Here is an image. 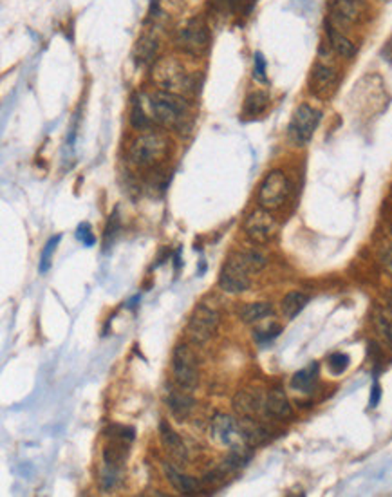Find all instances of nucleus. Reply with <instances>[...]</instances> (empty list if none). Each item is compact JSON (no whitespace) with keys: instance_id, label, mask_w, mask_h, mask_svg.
Segmentation results:
<instances>
[{"instance_id":"4be33fe9","label":"nucleus","mask_w":392,"mask_h":497,"mask_svg":"<svg viewBox=\"0 0 392 497\" xmlns=\"http://www.w3.org/2000/svg\"><path fill=\"white\" fill-rule=\"evenodd\" d=\"M316 378H318V363L313 362L306 369L293 374L289 386H291L293 391H298V393H309L313 389V386H315Z\"/></svg>"},{"instance_id":"ddd939ff","label":"nucleus","mask_w":392,"mask_h":497,"mask_svg":"<svg viewBox=\"0 0 392 497\" xmlns=\"http://www.w3.org/2000/svg\"><path fill=\"white\" fill-rule=\"evenodd\" d=\"M210 436L221 447H231L235 445L237 436H241V427L228 414H216L210 423Z\"/></svg>"},{"instance_id":"20e7f679","label":"nucleus","mask_w":392,"mask_h":497,"mask_svg":"<svg viewBox=\"0 0 392 497\" xmlns=\"http://www.w3.org/2000/svg\"><path fill=\"white\" fill-rule=\"evenodd\" d=\"M174 44L181 53L189 54V56L199 58L206 54V51L210 49V44H212V35H210V27H208L206 20L203 16H194V19L186 20L177 29Z\"/></svg>"},{"instance_id":"2eb2a0df","label":"nucleus","mask_w":392,"mask_h":497,"mask_svg":"<svg viewBox=\"0 0 392 497\" xmlns=\"http://www.w3.org/2000/svg\"><path fill=\"white\" fill-rule=\"evenodd\" d=\"M264 408L268 416L277 418V420H289V418H293V407L288 400V394H286V391L282 387H275V389L269 391L264 401Z\"/></svg>"},{"instance_id":"a211bd4d","label":"nucleus","mask_w":392,"mask_h":497,"mask_svg":"<svg viewBox=\"0 0 392 497\" xmlns=\"http://www.w3.org/2000/svg\"><path fill=\"white\" fill-rule=\"evenodd\" d=\"M163 468H165L166 479H169V481L172 483V485L176 486L181 493H185V496H196V493L203 492L204 483H199L197 479L190 478V476L181 474L179 471H176V468H174L172 465H169V463H165Z\"/></svg>"},{"instance_id":"7c9ffc66","label":"nucleus","mask_w":392,"mask_h":497,"mask_svg":"<svg viewBox=\"0 0 392 497\" xmlns=\"http://www.w3.org/2000/svg\"><path fill=\"white\" fill-rule=\"evenodd\" d=\"M374 324H376L378 333H380V335L387 340L388 346L392 347V318H388L387 315L378 311L376 316H374Z\"/></svg>"},{"instance_id":"9d476101","label":"nucleus","mask_w":392,"mask_h":497,"mask_svg":"<svg viewBox=\"0 0 392 497\" xmlns=\"http://www.w3.org/2000/svg\"><path fill=\"white\" fill-rule=\"evenodd\" d=\"M338 84V67L333 62H329V60H323V58L316 60L315 66L311 67V73H309V93H311L313 96L320 98V100H327V98H331L335 94Z\"/></svg>"},{"instance_id":"9b49d317","label":"nucleus","mask_w":392,"mask_h":497,"mask_svg":"<svg viewBox=\"0 0 392 497\" xmlns=\"http://www.w3.org/2000/svg\"><path fill=\"white\" fill-rule=\"evenodd\" d=\"M277 219L266 209H257L244 221V234L255 244H266L277 234Z\"/></svg>"},{"instance_id":"6e6552de","label":"nucleus","mask_w":392,"mask_h":497,"mask_svg":"<svg viewBox=\"0 0 392 497\" xmlns=\"http://www.w3.org/2000/svg\"><path fill=\"white\" fill-rule=\"evenodd\" d=\"M367 16L366 0H329L327 6V22L346 31L358 26Z\"/></svg>"},{"instance_id":"5701e85b","label":"nucleus","mask_w":392,"mask_h":497,"mask_svg":"<svg viewBox=\"0 0 392 497\" xmlns=\"http://www.w3.org/2000/svg\"><path fill=\"white\" fill-rule=\"evenodd\" d=\"M244 423L241 425V436H243L244 443H248L250 447H257V445L264 443L269 438L268 428L262 427L261 423L253 421L251 418H244Z\"/></svg>"},{"instance_id":"bb28decb","label":"nucleus","mask_w":392,"mask_h":497,"mask_svg":"<svg viewBox=\"0 0 392 497\" xmlns=\"http://www.w3.org/2000/svg\"><path fill=\"white\" fill-rule=\"evenodd\" d=\"M152 116H146L145 109H143L141 101L136 100L132 104L131 109V125L136 131H150V125H152Z\"/></svg>"},{"instance_id":"f03ea898","label":"nucleus","mask_w":392,"mask_h":497,"mask_svg":"<svg viewBox=\"0 0 392 497\" xmlns=\"http://www.w3.org/2000/svg\"><path fill=\"white\" fill-rule=\"evenodd\" d=\"M152 81L159 87V91H166V93L174 94H194L197 91V76L190 73L185 67V64L181 62L179 58L172 56H161L158 58L152 66Z\"/></svg>"},{"instance_id":"c9c22d12","label":"nucleus","mask_w":392,"mask_h":497,"mask_svg":"<svg viewBox=\"0 0 392 497\" xmlns=\"http://www.w3.org/2000/svg\"><path fill=\"white\" fill-rule=\"evenodd\" d=\"M380 398H381V387H380V383H374L373 389H371L369 407H371V408L378 407V403H380Z\"/></svg>"},{"instance_id":"4468645a","label":"nucleus","mask_w":392,"mask_h":497,"mask_svg":"<svg viewBox=\"0 0 392 497\" xmlns=\"http://www.w3.org/2000/svg\"><path fill=\"white\" fill-rule=\"evenodd\" d=\"M326 35H327V42H329L327 44L329 49L335 54H338L340 58H343V60H353V58L356 56L358 49L356 46H354L353 40H351L346 33L340 31L338 27L331 26L327 20H326Z\"/></svg>"},{"instance_id":"4c0bfd02","label":"nucleus","mask_w":392,"mask_h":497,"mask_svg":"<svg viewBox=\"0 0 392 497\" xmlns=\"http://www.w3.org/2000/svg\"><path fill=\"white\" fill-rule=\"evenodd\" d=\"M381 261H383L385 268H387L388 273L392 275V248H387V250L381 253Z\"/></svg>"},{"instance_id":"393cba45","label":"nucleus","mask_w":392,"mask_h":497,"mask_svg":"<svg viewBox=\"0 0 392 497\" xmlns=\"http://www.w3.org/2000/svg\"><path fill=\"white\" fill-rule=\"evenodd\" d=\"M308 302L309 297L306 293H302V291H291V293H288L282 298V313H284L286 318L293 320L306 306H308Z\"/></svg>"},{"instance_id":"7ed1b4c3","label":"nucleus","mask_w":392,"mask_h":497,"mask_svg":"<svg viewBox=\"0 0 392 497\" xmlns=\"http://www.w3.org/2000/svg\"><path fill=\"white\" fill-rule=\"evenodd\" d=\"M172 143L163 132H143L129 149V159L136 169H156L161 165L170 154Z\"/></svg>"},{"instance_id":"423d86ee","label":"nucleus","mask_w":392,"mask_h":497,"mask_svg":"<svg viewBox=\"0 0 392 497\" xmlns=\"http://www.w3.org/2000/svg\"><path fill=\"white\" fill-rule=\"evenodd\" d=\"M289 192H291V183H289L288 176L282 170H271L258 186V204H261V209L273 212V210L284 206Z\"/></svg>"},{"instance_id":"e433bc0d","label":"nucleus","mask_w":392,"mask_h":497,"mask_svg":"<svg viewBox=\"0 0 392 497\" xmlns=\"http://www.w3.org/2000/svg\"><path fill=\"white\" fill-rule=\"evenodd\" d=\"M381 58H383L385 62H392V36L381 47Z\"/></svg>"},{"instance_id":"58836bf2","label":"nucleus","mask_w":392,"mask_h":497,"mask_svg":"<svg viewBox=\"0 0 392 497\" xmlns=\"http://www.w3.org/2000/svg\"><path fill=\"white\" fill-rule=\"evenodd\" d=\"M369 355L373 356V360L376 363L381 360V351H380V347H378L376 342H369Z\"/></svg>"},{"instance_id":"c756f323","label":"nucleus","mask_w":392,"mask_h":497,"mask_svg":"<svg viewBox=\"0 0 392 497\" xmlns=\"http://www.w3.org/2000/svg\"><path fill=\"white\" fill-rule=\"evenodd\" d=\"M349 363H351V358L349 355H346V353H335V355H331L329 360H327V367H329L331 374H335V376L346 373Z\"/></svg>"},{"instance_id":"aec40b11","label":"nucleus","mask_w":392,"mask_h":497,"mask_svg":"<svg viewBox=\"0 0 392 497\" xmlns=\"http://www.w3.org/2000/svg\"><path fill=\"white\" fill-rule=\"evenodd\" d=\"M194 398L186 394L185 391H170L169 393V408L170 413L177 418V420H185L194 408Z\"/></svg>"},{"instance_id":"1a4fd4ad","label":"nucleus","mask_w":392,"mask_h":497,"mask_svg":"<svg viewBox=\"0 0 392 497\" xmlns=\"http://www.w3.org/2000/svg\"><path fill=\"white\" fill-rule=\"evenodd\" d=\"M172 374L177 386L181 389L190 391L199 382V367H197V356L192 347L186 343H179L174 349L172 355Z\"/></svg>"},{"instance_id":"f257e3e1","label":"nucleus","mask_w":392,"mask_h":497,"mask_svg":"<svg viewBox=\"0 0 392 497\" xmlns=\"http://www.w3.org/2000/svg\"><path fill=\"white\" fill-rule=\"evenodd\" d=\"M149 109L156 124L172 131H183L192 120L190 104L183 94L156 91L149 96Z\"/></svg>"},{"instance_id":"c85d7f7f","label":"nucleus","mask_w":392,"mask_h":497,"mask_svg":"<svg viewBox=\"0 0 392 497\" xmlns=\"http://www.w3.org/2000/svg\"><path fill=\"white\" fill-rule=\"evenodd\" d=\"M119 476H121V468L119 466H111V465H104V471H101V490L104 492H109L116 486V483L119 481Z\"/></svg>"},{"instance_id":"2f4dec72","label":"nucleus","mask_w":392,"mask_h":497,"mask_svg":"<svg viewBox=\"0 0 392 497\" xmlns=\"http://www.w3.org/2000/svg\"><path fill=\"white\" fill-rule=\"evenodd\" d=\"M282 333V328L278 324H269L268 328H262L257 329V331L253 333V338L257 340L258 343H268V342H273L275 338H277L278 335Z\"/></svg>"},{"instance_id":"473e14b6","label":"nucleus","mask_w":392,"mask_h":497,"mask_svg":"<svg viewBox=\"0 0 392 497\" xmlns=\"http://www.w3.org/2000/svg\"><path fill=\"white\" fill-rule=\"evenodd\" d=\"M76 237H78V241H81V244L87 248H91L96 244V236L93 234V228H91V224L89 223H81L80 226H78Z\"/></svg>"},{"instance_id":"cd10ccee","label":"nucleus","mask_w":392,"mask_h":497,"mask_svg":"<svg viewBox=\"0 0 392 497\" xmlns=\"http://www.w3.org/2000/svg\"><path fill=\"white\" fill-rule=\"evenodd\" d=\"M60 241H62V236H54L46 243V246H44V250H42V255H40V262H39L40 273H47V271H49V268L53 266V255H54V251H56Z\"/></svg>"},{"instance_id":"39448f33","label":"nucleus","mask_w":392,"mask_h":497,"mask_svg":"<svg viewBox=\"0 0 392 497\" xmlns=\"http://www.w3.org/2000/svg\"><path fill=\"white\" fill-rule=\"evenodd\" d=\"M322 112L309 104H300L295 109L288 127V139L295 147H306L318 129Z\"/></svg>"},{"instance_id":"dca6fc26","label":"nucleus","mask_w":392,"mask_h":497,"mask_svg":"<svg viewBox=\"0 0 392 497\" xmlns=\"http://www.w3.org/2000/svg\"><path fill=\"white\" fill-rule=\"evenodd\" d=\"M159 436H161V443L165 447V451L170 454V458L177 459L181 463L189 459V448L183 443L179 434L166 421H161V425H159Z\"/></svg>"},{"instance_id":"6ab92c4d","label":"nucleus","mask_w":392,"mask_h":497,"mask_svg":"<svg viewBox=\"0 0 392 497\" xmlns=\"http://www.w3.org/2000/svg\"><path fill=\"white\" fill-rule=\"evenodd\" d=\"M269 107V94L266 91H253L246 96L243 107V116L246 120H255L258 116L264 114Z\"/></svg>"},{"instance_id":"f8f14e48","label":"nucleus","mask_w":392,"mask_h":497,"mask_svg":"<svg viewBox=\"0 0 392 497\" xmlns=\"http://www.w3.org/2000/svg\"><path fill=\"white\" fill-rule=\"evenodd\" d=\"M217 284H219V288L223 289L224 293L230 295L243 293V291H246L250 288V273L241 264V261H238L235 253H231L228 257V261L224 262V266L221 268Z\"/></svg>"},{"instance_id":"412c9836","label":"nucleus","mask_w":392,"mask_h":497,"mask_svg":"<svg viewBox=\"0 0 392 497\" xmlns=\"http://www.w3.org/2000/svg\"><path fill=\"white\" fill-rule=\"evenodd\" d=\"M271 315H273V306L269 302H250L238 309V316L244 324H255V322H261Z\"/></svg>"},{"instance_id":"72a5a7b5","label":"nucleus","mask_w":392,"mask_h":497,"mask_svg":"<svg viewBox=\"0 0 392 497\" xmlns=\"http://www.w3.org/2000/svg\"><path fill=\"white\" fill-rule=\"evenodd\" d=\"M266 69H268V64H266V58L262 53H255L253 56V78L261 84H266L268 81V76H266Z\"/></svg>"},{"instance_id":"a878e982","label":"nucleus","mask_w":392,"mask_h":497,"mask_svg":"<svg viewBox=\"0 0 392 497\" xmlns=\"http://www.w3.org/2000/svg\"><path fill=\"white\" fill-rule=\"evenodd\" d=\"M237 258L241 261V264H243L244 268H246L248 273H258V271H262L266 268V264H268V261H266L264 255L261 253V251L257 250H244V251H237Z\"/></svg>"},{"instance_id":"f704fd0d","label":"nucleus","mask_w":392,"mask_h":497,"mask_svg":"<svg viewBox=\"0 0 392 497\" xmlns=\"http://www.w3.org/2000/svg\"><path fill=\"white\" fill-rule=\"evenodd\" d=\"M118 231H119V219H118V216L114 214V216L109 219L107 228H105V246H109V244L114 241V237L118 236Z\"/></svg>"},{"instance_id":"b1692460","label":"nucleus","mask_w":392,"mask_h":497,"mask_svg":"<svg viewBox=\"0 0 392 497\" xmlns=\"http://www.w3.org/2000/svg\"><path fill=\"white\" fill-rule=\"evenodd\" d=\"M158 49H159V42L156 36L145 35L143 39H139L138 44H136V49H134L136 64H138V66H145V64H150L156 58Z\"/></svg>"},{"instance_id":"ea45409f","label":"nucleus","mask_w":392,"mask_h":497,"mask_svg":"<svg viewBox=\"0 0 392 497\" xmlns=\"http://www.w3.org/2000/svg\"><path fill=\"white\" fill-rule=\"evenodd\" d=\"M388 306H391V311H392V293L388 295Z\"/></svg>"},{"instance_id":"0eeeda50","label":"nucleus","mask_w":392,"mask_h":497,"mask_svg":"<svg viewBox=\"0 0 392 497\" xmlns=\"http://www.w3.org/2000/svg\"><path fill=\"white\" fill-rule=\"evenodd\" d=\"M219 320L221 313L216 304L201 302V304H197V308L194 309L192 315H190L189 324H186V333H189V336L192 338V342L204 343L212 338L213 333L217 331Z\"/></svg>"},{"instance_id":"f3484780","label":"nucleus","mask_w":392,"mask_h":497,"mask_svg":"<svg viewBox=\"0 0 392 497\" xmlns=\"http://www.w3.org/2000/svg\"><path fill=\"white\" fill-rule=\"evenodd\" d=\"M264 401L266 400H262L261 393L251 389H244L238 391L233 396V408L243 418H251L264 407Z\"/></svg>"}]
</instances>
